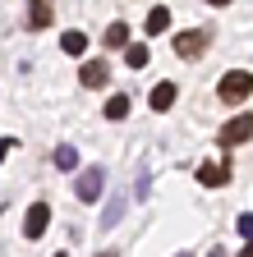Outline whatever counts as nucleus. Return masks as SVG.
I'll use <instances>...</instances> for the list:
<instances>
[{"mask_svg":"<svg viewBox=\"0 0 253 257\" xmlns=\"http://www.w3.org/2000/svg\"><path fill=\"white\" fill-rule=\"evenodd\" d=\"M198 184H203V188L230 184V161H207V166H198Z\"/></svg>","mask_w":253,"mask_h":257,"instance_id":"39448f33","label":"nucleus"},{"mask_svg":"<svg viewBox=\"0 0 253 257\" xmlns=\"http://www.w3.org/2000/svg\"><path fill=\"white\" fill-rule=\"evenodd\" d=\"M129 115V96H111L106 101V119H124Z\"/></svg>","mask_w":253,"mask_h":257,"instance_id":"dca6fc26","label":"nucleus"},{"mask_svg":"<svg viewBox=\"0 0 253 257\" xmlns=\"http://www.w3.org/2000/svg\"><path fill=\"white\" fill-rule=\"evenodd\" d=\"M120 216H124V193H115V198L106 202V211H102V225L111 230V225H120Z\"/></svg>","mask_w":253,"mask_h":257,"instance_id":"1a4fd4ad","label":"nucleus"},{"mask_svg":"<svg viewBox=\"0 0 253 257\" xmlns=\"http://www.w3.org/2000/svg\"><path fill=\"white\" fill-rule=\"evenodd\" d=\"M175 51H180L184 60L203 55V32H180V37H175Z\"/></svg>","mask_w":253,"mask_h":257,"instance_id":"423d86ee","label":"nucleus"},{"mask_svg":"<svg viewBox=\"0 0 253 257\" xmlns=\"http://www.w3.org/2000/svg\"><path fill=\"white\" fill-rule=\"evenodd\" d=\"M239 257H253V243H244V252H239Z\"/></svg>","mask_w":253,"mask_h":257,"instance_id":"6ab92c4d","label":"nucleus"},{"mask_svg":"<svg viewBox=\"0 0 253 257\" xmlns=\"http://www.w3.org/2000/svg\"><path fill=\"white\" fill-rule=\"evenodd\" d=\"M147 101H152V110H171L175 106V83H156Z\"/></svg>","mask_w":253,"mask_h":257,"instance_id":"0eeeda50","label":"nucleus"},{"mask_svg":"<svg viewBox=\"0 0 253 257\" xmlns=\"http://www.w3.org/2000/svg\"><path fill=\"white\" fill-rule=\"evenodd\" d=\"M55 257H65V252H55Z\"/></svg>","mask_w":253,"mask_h":257,"instance_id":"412c9836","label":"nucleus"},{"mask_svg":"<svg viewBox=\"0 0 253 257\" xmlns=\"http://www.w3.org/2000/svg\"><path fill=\"white\" fill-rule=\"evenodd\" d=\"M166 28H171V10H166V5H156V10L147 14V32L156 37V32H166Z\"/></svg>","mask_w":253,"mask_h":257,"instance_id":"9d476101","label":"nucleus"},{"mask_svg":"<svg viewBox=\"0 0 253 257\" xmlns=\"http://www.w3.org/2000/svg\"><path fill=\"white\" fill-rule=\"evenodd\" d=\"M97 257H115V252H97Z\"/></svg>","mask_w":253,"mask_h":257,"instance_id":"aec40b11","label":"nucleus"},{"mask_svg":"<svg viewBox=\"0 0 253 257\" xmlns=\"http://www.w3.org/2000/svg\"><path fill=\"white\" fill-rule=\"evenodd\" d=\"M106 78H111L106 60H88V64H83V83H88V87H102Z\"/></svg>","mask_w":253,"mask_h":257,"instance_id":"6e6552de","label":"nucleus"},{"mask_svg":"<svg viewBox=\"0 0 253 257\" xmlns=\"http://www.w3.org/2000/svg\"><path fill=\"white\" fill-rule=\"evenodd\" d=\"M51 19H55V10H51V5H42V0H37L33 10H28V28H46Z\"/></svg>","mask_w":253,"mask_h":257,"instance_id":"ddd939ff","label":"nucleus"},{"mask_svg":"<svg viewBox=\"0 0 253 257\" xmlns=\"http://www.w3.org/2000/svg\"><path fill=\"white\" fill-rule=\"evenodd\" d=\"M124 64H129V69H143V64H147V46L129 42V46H124Z\"/></svg>","mask_w":253,"mask_h":257,"instance_id":"9b49d317","label":"nucleus"},{"mask_svg":"<svg viewBox=\"0 0 253 257\" xmlns=\"http://www.w3.org/2000/svg\"><path fill=\"white\" fill-rule=\"evenodd\" d=\"M46 225H51V207H46V202H33V207H28V216H23V234H28V239H42Z\"/></svg>","mask_w":253,"mask_h":257,"instance_id":"20e7f679","label":"nucleus"},{"mask_svg":"<svg viewBox=\"0 0 253 257\" xmlns=\"http://www.w3.org/2000/svg\"><path fill=\"white\" fill-rule=\"evenodd\" d=\"M5 152H14V143H10V138H0V161H5Z\"/></svg>","mask_w":253,"mask_h":257,"instance_id":"a211bd4d","label":"nucleus"},{"mask_svg":"<svg viewBox=\"0 0 253 257\" xmlns=\"http://www.w3.org/2000/svg\"><path fill=\"white\" fill-rule=\"evenodd\" d=\"M60 46H65V55H83V46H88V37H83V32H78V28H69V32H65V37H60Z\"/></svg>","mask_w":253,"mask_h":257,"instance_id":"f8f14e48","label":"nucleus"},{"mask_svg":"<svg viewBox=\"0 0 253 257\" xmlns=\"http://www.w3.org/2000/svg\"><path fill=\"white\" fill-rule=\"evenodd\" d=\"M248 138H253V115H235V119L221 124V147H239Z\"/></svg>","mask_w":253,"mask_h":257,"instance_id":"7ed1b4c3","label":"nucleus"},{"mask_svg":"<svg viewBox=\"0 0 253 257\" xmlns=\"http://www.w3.org/2000/svg\"><path fill=\"white\" fill-rule=\"evenodd\" d=\"M106 46H115V51L129 46V28H124V23H111V28H106Z\"/></svg>","mask_w":253,"mask_h":257,"instance_id":"2eb2a0df","label":"nucleus"},{"mask_svg":"<svg viewBox=\"0 0 253 257\" xmlns=\"http://www.w3.org/2000/svg\"><path fill=\"white\" fill-rule=\"evenodd\" d=\"M180 257H189V252H180Z\"/></svg>","mask_w":253,"mask_h":257,"instance_id":"4be33fe9","label":"nucleus"},{"mask_svg":"<svg viewBox=\"0 0 253 257\" xmlns=\"http://www.w3.org/2000/svg\"><path fill=\"white\" fill-rule=\"evenodd\" d=\"M221 101L226 106H239V101H248V92H253V74H244V69H235V74H226L221 78Z\"/></svg>","mask_w":253,"mask_h":257,"instance_id":"f257e3e1","label":"nucleus"},{"mask_svg":"<svg viewBox=\"0 0 253 257\" xmlns=\"http://www.w3.org/2000/svg\"><path fill=\"white\" fill-rule=\"evenodd\" d=\"M55 166H60V170H78V152H74L69 143H60V147H55Z\"/></svg>","mask_w":253,"mask_h":257,"instance_id":"4468645a","label":"nucleus"},{"mask_svg":"<svg viewBox=\"0 0 253 257\" xmlns=\"http://www.w3.org/2000/svg\"><path fill=\"white\" fill-rule=\"evenodd\" d=\"M235 230H239V234H244V239H248V243H253V211H248V216H239V220H235Z\"/></svg>","mask_w":253,"mask_h":257,"instance_id":"f3484780","label":"nucleus"},{"mask_svg":"<svg viewBox=\"0 0 253 257\" xmlns=\"http://www.w3.org/2000/svg\"><path fill=\"white\" fill-rule=\"evenodd\" d=\"M102 184H106V166H88V170H78V179H74L78 202H97V198H102Z\"/></svg>","mask_w":253,"mask_h":257,"instance_id":"f03ea898","label":"nucleus"},{"mask_svg":"<svg viewBox=\"0 0 253 257\" xmlns=\"http://www.w3.org/2000/svg\"><path fill=\"white\" fill-rule=\"evenodd\" d=\"M212 257H221V252H212Z\"/></svg>","mask_w":253,"mask_h":257,"instance_id":"5701e85b","label":"nucleus"}]
</instances>
